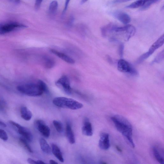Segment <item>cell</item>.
<instances>
[{
	"instance_id": "cell-24",
	"label": "cell",
	"mask_w": 164,
	"mask_h": 164,
	"mask_svg": "<svg viewBox=\"0 0 164 164\" xmlns=\"http://www.w3.org/2000/svg\"><path fill=\"white\" fill-rule=\"evenodd\" d=\"M53 124L57 131L59 133H62L63 131V127L62 123L57 120H54Z\"/></svg>"
},
{
	"instance_id": "cell-40",
	"label": "cell",
	"mask_w": 164,
	"mask_h": 164,
	"mask_svg": "<svg viewBox=\"0 0 164 164\" xmlns=\"http://www.w3.org/2000/svg\"><path fill=\"white\" fill-rule=\"evenodd\" d=\"M101 164H106L107 163L105 162H101V163H100Z\"/></svg>"
},
{
	"instance_id": "cell-23",
	"label": "cell",
	"mask_w": 164,
	"mask_h": 164,
	"mask_svg": "<svg viewBox=\"0 0 164 164\" xmlns=\"http://www.w3.org/2000/svg\"><path fill=\"white\" fill-rule=\"evenodd\" d=\"M19 141L24 147L29 152L32 153L33 151L28 143V141L23 137L20 138Z\"/></svg>"
},
{
	"instance_id": "cell-32",
	"label": "cell",
	"mask_w": 164,
	"mask_h": 164,
	"mask_svg": "<svg viewBox=\"0 0 164 164\" xmlns=\"http://www.w3.org/2000/svg\"><path fill=\"white\" fill-rule=\"evenodd\" d=\"M131 1V0H115L113 2L114 3H121Z\"/></svg>"
},
{
	"instance_id": "cell-33",
	"label": "cell",
	"mask_w": 164,
	"mask_h": 164,
	"mask_svg": "<svg viewBox=\"0 0 164 164\" xmlns=\"http://www.w3.org/2000/svg\"><path fill=\"white\" fill-rule=\"evenodd\" d=\"M74 17L71 16L69 20L68 23V25L70 26H71L73 24V23H74Z\"/></svg>"
},
{
	"instance_id": "cell-2",
	"label": "cell",
	"mask_w": 164,
	"mask_h": 164,
	"mask_svg": "<svg viewBox=\"0 0 164 164\" xmlns=\"http://www.w3.org/2000/svg\"><path fill=\"white\" fill-rule=\"evenodd\" d=\"M111 119L117 131L124 136L132 147L134 148L135 145L132 138L133 127L130 123L126 118L120 115L113 116Z\"/></svg>"
},
{
	"instance_id": "cell-26",
	"label": "cell",
	"mask_w": 164,
	"mask_h": 164,
	"mask_svg": "<svg viewBox=\"0 0 164 164\" xmlns=\"http://www.w3.org/2000/svg\"><path fill=\"white\" fill-rule=\"evenodd\" d=\"M38 81L43 91V93H49V90L46 84L42 80H38Z\"/></svg>"
},
{
	"instance_id": "cell-37",
	"label": "cell",
	"mask_w": 164,
	"mask_h": 164,
	"mask_svg": "<svg viewBox=\"0 0 164 164\" xmlns=\"http://www.w3.org/2000/svg\"><path fill=\"white\" fill-rule=\"evenodd\" d=\"M123 45H121L120 47V53H121V54H122L123 53Z\"/></svg>"
},
{
	"instance_id": "cell-1",
	"label": "cell",
	"mask_w": 164,
	"mask_h": 164,
	"mask_svg": "<svg viewBox=\"0 0 164 164\" xmlns=\"http://www.w3.org/2000/svg\"><path fill=\"white\" fill-rule=\"evenodd\" d=\"M135 32V27L131 25L118 26L114 24H110L101 29L103 36H108L110 40L115 41H128L133 37Z\"/></svg>"
},
{
	"instance_id": "cell-19",
	"label": "cell",
	"mask_w": 164,
	"mask_h": 164,
	"mask_svg": "<svg viewBox=\"0 0 164 164\" xmlns=\"http://www.w3.org/2000/svg\"><path fill=\"white\" fill-rule=\"evenodd\" d=\"M41 148L42 151L45 153L50 154L52 153V149L46 140L43 138L40 140Z\"/></svg>"
},
{
	"instance_id": "cell-15",
	"label": "cell",
	"mask_w": 164,
	"mask_h": 164,
	"mask_svg": "<svg viewBox=\"0 0 164 164\" xmlns=\"http://www.w3.org/2000/svg\"><path fill=\"white\" fill-rule=\"evenodd\" d=\"M50 51L51 53L67 63L71 64H73L75 63V60L67 54L55 50L51 49Z\"/></svg>"
},
{
	"instance_id": "cell-31",
	"label": "cell",
	"mask_w": 164,
	"mask_h": 164,
	"mask_svg": "<svg viewBox=\"0 0 164 164\" xmlns=\"http://www.w3.org/2000/svg\"><path fill=\"white\" fill-rule=\"evenodd\" d=\"M71 0H66L64 9L63 11V14H64L67 11L69 4Z\"/></svg>"
},
{
	"instance_id": "cell-38",
	"label": "cell",
	"mask_w": 164,
	"mask_h": 164,
	"mask_svg": "<svg viewBox=\"0 0 164 164\" xmlns=\"http://www.w3.org/2000/svg\"><path fill=\"white\" fill-rule=\"evenodd\" d=\"M88 1V0H82L81 2V4H84Z\"/></svg>"
},
{
	"instance_id": "cell-17",
	"label": "cell",
	"mask_w": 164,
	"mask_h": 164,
	"mask_svg": "<svg viewBox=\"0 0 164 164\" xmlns=\"http://www.w3.org/2000/svg\"><path fill=\"white\" fill-rule=\"evenodd\" d=\"M52 152L55 156L60 162H63L64 161L62 153L61 151L56 144L52 143L51 145Z\"/></svg>"
},
{
	"instance_id": "cell-39",
	"label": "cell",
	"mask_w": 164,
	"mask_h": 164,
	"mask_svg": "<svg viewBox=\"0 0 164 164\" xmlns=\"http://www.w3.org/2000/svg\"><path fill=\"white\" fill-rule=\"evenodd\" d=\"M21 1V0H15V2L16 3H19Z\"/></svg>"
},
{
	"instance_id": "cell-18",
	"label": "cell",
	"mask_w": 164,
	"mask_h": 164,
	"mask_svg": "<svg viewBox=\"0 0 164 164\" xmlns=\"http://www.w3.org/2000/svg\"><path fill=\"white\" fill-rule=\"evenodd\" d=\"M20 113L22 118L25 121H29L31 119L32 116V113L26 107H22Z\"/></svg>"
},
{
	"instance_id": "cell-8",
	"label": "cell",
	"mask_w": 164,
	"mask_h": 164,
	"mask_svg": "<svg viewBox=\"0 0 164 164\" xmlns=\"http://www.w3.org/2000/svg\"><path fill=\"white\" fill-rule=\"evenodd\" d=\"M164 36L163 35L161 37L152 45L151 47L147 53L143 54L138 60V63H140L145 59L148 58L150 56L161 47L164 44Z\"/></svg>"
},
{
	"instance_id": "cell-14",
	"label": "cell",
	"mask_w": 164,
	"mask_h": 164,
	"mask_svg": "<svg viewBox=\"0 0 164 164\" xmlns=\"http://www.w3.org/2000/svg\"><path fill=\"white\" fill-rule=\"evenodd\" d=\"M82 131L85 135L91 136L93 135V129L92 123L87 118H85L84 122V124L82 127Z\"/></svg>"
},
{
	"instance_id": "cell-10",
	"label": "cell",
	"mask_w": 164,
	"mask_h": 164,
	"mask_svg": "<svg viewBox=\"0 0 164 164\" xmlns=\"http://www.w3.org/2000/svg\"><path fill=\"white\" fill-rule=\"evenodd\" d=\"M117 68L121 72L135 75L136 71L130 64L126 61L121 59L118 63Z\"/></svg>"
},
{
	"instance_id": "cell-13",
	"label": "cell",
	"mask_w": 164,
	"mask_h": 164,
	"mask_svg": "<svg viewBox=\"0 0 164 164\" xmlns=\"http://www.w3.org/2000/svg\"><path fill=\"white\" fill-rule=\"evenodd\" d=\"M112 15L118 20L125 24H129L131 19L129 15L121 11H115L112 13Z\"/></svg>"
},
{
	"instance_id": "cell-5",
	"label": "cell",
	"mask_w": 164,
	"mask_h": 164,
	"mask_svg": "<svg viewBox=\"0 0 164 164\" xmlns=\"http://www.w3.org/2000/svg\"><path fill=\"white\" fill-rule=\"evenodd\" d=\"M9 123L18 133L23 136V138L29 142L32 141L33 136L29 129L13 121H10Z\"/></svg>"
},
{
	"instance_id": "cell-20",
	"label": "cell",
	"mask_w": 164,
	"mask_h": 164,
	"mask_svg": "<svg viewBox=\"0 0 164 164\" xmlns=\"http://www.w3.org/2000/svg\"><path fill=\"white\" fill-rule=\"evenodd\" d=\"M43 61L44 66L47 68H51L55 65V61L50 57L47 56L44 57Z\"/></svg>"
},
{
	"instance_id": "cell-34",
	"label": "cell",
	"mask_w": 164,
	"mask_h": 164,
	"mask_svg": "<svg viewBox=\"0 0 164 164\" xmlns=\"http://www.w3.org/2000/svg\"><path fill=\"white\" fill-rule=\"evenodd\" d=\"M6 125L4 123L0 121V127H6Z\"/></svg>"
},
{
	"instance_id": "cell-7",
	"label": "cell",
	"mask_w": 164,
	"mask_h": 164,
	"mask_svg": "<svg viewBox=\"0 0 164 164\" xmlns=\"http://www.w3.org/2000/svg\"><path fill=\"white\" fill-rule=\"evenodd\" d=\"M159 0H137L126 6V8L134 9L140 7L142 11L147 10L153 4L158 2Z\"/></svg>"
},
{
	"instance_id": "cell-4",
	"label": "cell",
	"mask_w": 164,
	"mask_h": 164,
	"mask_svg": "<svg viewBox=\"0 0 164 164\" xmlns=\"http://www.w3.org/2000/svg\"><path fill=\"white\" fill-rule=\"evenodd\" d=\"M53 103L56 106L62 108L69 109L72 110H78L83 107V105L76 100L63 97L54 98Z\"/></svg>"
},
{
	"instance_id": "cell-22",
	"label": "cell",
	"mask_w": 164,
	"mask_h": 164,
	"mask_svg": "<svg viewBox=\"0 0 164 164\" xmlns=\"http://www.w3.org/2000/svg\"><path fill=\"white\" fill-rule=\"evenodd\" d=\"M153 152L154 157L157 161L160 163L163 164L164 163L163 158L161 156L157 149L155 147H153Z\"/></svg>"
},
{
	"instance_id": "cell-25",
	"label": "cell",
	"mask_w": 164,
	"mask_h": 164,
	"mask_svg": "<svg viewBox=\"0 0 164 164\" xmlns=\"http://www.w3.org/2000/svg\"><path fill=\"white\" fill-rule=\"evenodd\" d=\"M7 108V105L5 100L0 99V112H5Z\"/></svg>"
},
{
	"instance_id": "cell-27",
	"label": "cell",
	"mask_w": 164,
	"mask_h": 164,
	"mask_svg": "<svg viewBox=\"0 0 164 164\" xmlns=\"http://www.w3.org/2000/svg\"><path fill=\"white\" fill-rule=\"evenodd\" d=\"M0 139L4 141H6L8 139L7 133L4 130L2 129H0Z\"/></svg>"
},
{
	"instance_id": "cell-16",
	"label": "cell",
	"mask_w": 164,
	"mask_h": 164,
	"mask_svg": "<svg viewBox=\"0 0 164 164\" xmlns=\"http://www.w3.org/2000/svg\"><path fill=\"white\" fill-rule=\"evenodd\" d=\"M66 133L67 138L69 142L71 144H74L76 142L75 136L69 122H67L66 126Z\"/></svg>"
},
{
	"instance_id": "cell-36",
	"label": "cell",
	"mask_w": 164,
	"mask_h": 164,
	"mask_svg": "<svg viewBox=\"0 0 164 164\" xmlns=\"http://www.w3.org/2000/svg\"><path fill=\"white\" fill-rule=\"evenodd\" d=\"M116 148L118 151L120 152H121L122 151L121 149L118 146H116Z\"/></svg>"
},
{
	"instance_id": "cell-3",
	"label": "cell",
	"mask_w": 164,
	"mask_h": 164,
	"mask_svg": "<svg viewBox=\"0 0 164 164\" xmlns=\"http://www.w3.org/2000/svg\"><path fill=\"white\" fill-rule=\"evenodd\" d=\"M17 89L21 93L31 97L40 96L43 93L38 80L36 83L30 82L19 85Z\"/></svg>"
},
{
	"instance_id": "cell-6",
	"label": "cell",
	"mask_w": 164,
	"mask_h": 164,
	"mask_svg": "<svg viewBox=\"0 0 164 164\" xmlns=\"http://www.w3.org/2000/svg\"><path fill=\"white\" fill-rule=\"evenodd\" d=\"M24 24L19 23L11 22L0 24V35L13 32L18 29L27 28Z\"/></svg>"
},
{
	"instance_id": "cell-30",
	"label": "cell",
	"mask_w": 164,
	"mask_h": 164,
	"mask_svg": "<svg viewBox=\"0 0 164 164\" xmlns=\"http://www.w3.org/2000/svg\"><path fill=\"white\" fill-rule=\"evenodd\" d=\"M43 0H36L35 4V8L36 10H39Z\"/></svg>"
},
{
	"instance_id": "cell-9",
	"label": "cell",
	"mask_w": 164,
	"mask_h": 164,
	"mask_svg": "<svg viewBox=\"0 0 164 164\" xmlns=\"http://www.w3.org/2000/svg\"><path fill=\"white\" fill-rule=\"evenodd\" d=\"M56 84L62 88L67 94L71 95V94L72 91L70 81L67 76H62L57 81Z\"/></svg>"
},
{
	"instance_id": "cell-12",
	"label": "cell",
	"mask_w": 164,
	"mask_h": 164,
	"mask_svg": "<svg viewBox=\"0 0 164 164\" xmlns=\"http://www.w3.org/2000/svg\"><path fill=\"white\" fill-rule=\"evenodd\" d=\"M98 145L101 149L106 150L110 147L109 135L108 133H102L100 135Z\"/></svg>"
},
{
	"instance_id": "cell-28",
	"label": "cell",
	"mask_w": 164,
	"mask_h": 164,
	"mask_svg": "<svg viewBox=\"0 0 164 164\" xmlns=\"http://www.w3.org/2000/svg\"><path fill=\"white\" fill-rule=\"evenodd\" d=\"M164 58V51L163 50L157 56L153 61L154 62L159 63Z\"/></svg>"
},
{
	"instance_id": "cell-41",
	"label": "cell",
	"mask_w": 164,
	"mask_h": 164,
	"mask_svg": "<svg viewBox=\"0 0 164 164\" xmlns=\"http://www.w3.org/2000/svg\"><path fill=\"white\" fill-rule=\"evenodd\" d=\"M9 1H10L11 2H13V0H8Z\"/></svg>"
},
{
	"instance_id": "cell-21",
	"label": "cell",
	"mask_w": 164,
	"mask_h": 164,
	"mask_svg": "<svg viewBox=\"0 0 164 164\" xmlns=\"http://www.w3.org/2000/svg\"><path fill=\"white\" fill-rule=\"evenodd\" d=\"M58 3L55 1L52 2L50 4L49 11L50 14L53 15L56 14L58 10Z\"/></svg>"
},
{
	"instance_id": "cell-35",
	"label": "cell",
	"mask_w": 164,
	"mask_h": 164,
	"mask_svg": "<svg viewBox=\"0 0 164 164\" xmlns=\"http://www.w3.org/2000/svg\"><path fill=\"white\" fill-rule=\"evenodd\" d=\"M50 163L51 164H57L58 163L55 161L53 160H51L50 161Z\"/></svg>"
},
{
	"instance_id": "cell-11",
	"label": "cell",
	"mask_w": 164,
	"mask_h": 164,
	"mask_svg": "<svg viewBox=\"0 0 164 164\" xmlns=\"http://www.w3.org/2000/svg\"><path fill=\"white\" fill-rule=\"evenodd\" d=\"M36 128L46 138H48L50 135V130L49 127L42 120H37L35 122Z\"/></svg>"
},
{
	"instance_id": "cell-29",
	"label": "cell",
	"mask_w": 164,
	"mask_h": 164,
	"mask_svg": "<svg viewBox=\"0 0 164 164\" xmlns=\"http://www.w3.org/2000/svg\"><path fill=\"white\" fill-rule=\"evenodd\" d=\"M27 162L31 164H45L41 160H35L31 158H29L27 159Z\"/></svg>"
}]
</instances>
